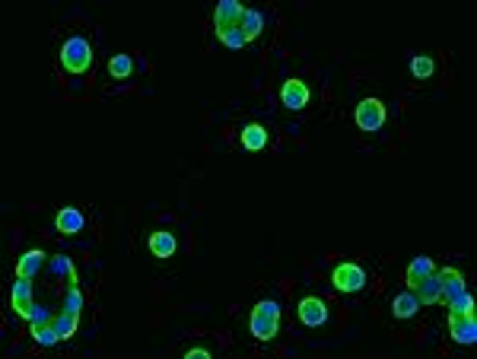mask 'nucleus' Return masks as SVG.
<instances>
[{
    "label": "nucleus",
    "instance_id": "obj_1",
    "mask_svg": "<svg viewBox=\"0 0 477 359\" xmlns=\"http://www.w3.org/2000/svg\"><path fill=\"white\" fill-rule=\"evenodd\" d=\"M248 328L258 341H274L280 328V305L274 299H261L252 309V318H248Z\"/></svg>",
    "mask_w": 477,
    "mask_h": 359
},
{
    "label": "nucleus",
    "instance_id": "obj_2",
    "mask_svg": "<svg viewBox=\"0 0 477 359\" xmlns=\"http://www.w3.org/2000/svg\"><path fill=\"white\" fill-rule=\"evenodd\" d=\"M61 67L67 74H86L93 67V45L83 35H70L67 42L61 45Z\"/></svg>",
    "mask_w": 477,
    "mask_h": 359
},
{
    "label": "nucleus",
    "instance_id": "obj_3",
    "mask_svg": "<svg viewBox=\"0 0 477 359\" xmlns=\"http://www.w3.org/2000/svg\"><path fill=\"white\" fill-rule=\"evenodd\" d=\"M449 334L455 343H477V318L474 312H449Z\"/></svg>",
    "mask_w": 477,
    "mask_h": 359
},
{
    "label": "nucleus",
    "instance_id": "obj_4",
    "mask_svg": "<svg viewBox=\"0 0 477 359\" xmlns=\"http://www.w3.org/2000/svg\"><path fill=\"white\" fill-rule=\"evenodd\" d=\"M331 283L337 286L341 292H357L366 286V270L359 264H337L335 270H331Z\"/></svg>",
    "mask_w": 477,
    "mask_h": 359
},
{
    "label": "nucleus",
    "instance_id": "obj_5",
    "mask_svg": "<svg viewBox=\"0 0 477 359\" xmlns=\"http://www.w3.org/2000/svg\"><path fill=\"white\" fill-rule=\"evenodd\" d=\"M242 16H245V6L239 0H220L213 10V25H217V32L242 29Z\"/></svg>",
    "mask_w": 477,
    "mask_h": 359
},
{
    "label": "nucleus",
    "instance_id": "obj_6",
    "mask_svg": "<svg viewBox=\"0 0 477 359\" xmlns=\"http://www.w3.org/2000/svg\"><path fill=\"white\" fill-rule=\"evenodd\" d=\"M385 124V106L378 99H363L357 106V127L366 130V134H372V130H378Z\"/></svg>",
    "mask_w": 477,
    "mask_h": 359
},
{
    "label": "nucleus",
    "instance_id": "obj_7",
    "mask_svg": "<svg viewBox=\"0 0 477 359\" xmlns=\"http://www.w3.org/2000/svg\"><path fill=\"white\" fill-rule=\"evenodd\" d=\"M299 318H303V324H309V328H322V324L328 321V302L318 296H305L303 302H299Z\"/></svg>",
    "mask_w": 477,
    "mask_h": 359
},
{
    "label": "nucleus",
    "instance_id": "obj_8",
    "mask_svg": "<svg viewBox=\"0 0 477 359\" xmlns=\"http://www.w3.org/2000/svg\"><path fill=\"white\" fill-rule=\"evenodd\" d=\"M10 302H13V309H16V315L32 318V309H35V302H32V283H29L26 277H16V283H13V292H10Z\"/></svg>",
    "mask_w": 477,
    "mask_h": 359
},
{
    "label": "nucleus",
    "instance_id": "obj_9",
    "mask_svg": "<svg viewBox=\"0 0 477 359\" xmlns=\"http://www.w3.org/2000/svg\"><path fill=\"white\" fill-rule=\"evenodd\" d=\"M83 226H86V217H83L77 207H61L55 217V229L61 232V236H77V232H83Z\"/></svg>",
    "mask_w": 477,
    "mask_h": 359
},
{
    "label": "nucleus",
    "instance_id": "obj_10",
    "mask_svg": "<svg viewBox=\"0 0 477 359\" xmlns=\"http://www.w3.org/2000/svg\"><path fill=\"white\" fill-rule=\"evenodd\" d=\"M280 99H284L286 108H293V112H299V108L309 106V86H305L303 80H286L284 89H280Z\"/></svg>",
    "mask_w": 477,
    "mask_h": 359
},
{
    "label": "nucleus",
    "instance_id": "obj_11",
    "mask_svg": "<svg viewBox=\"0 0 477 359\" xmlns=\"http://www.w3.org/2000/svg\"><path fill=\"white\" fill-rule=\"evenodd\" d=\"M436 277H439V286H442V302H449V299H455L461 290H468L461 270H455V267H442V270H436Z\"/></svg>",
    "mask_w": 477,
    "mask_h": 359
},
{
    "label": "nucleus",
    "instance_id": "obj_12",
    "mask_svg": "<svg viewBox=\"0 0 477 359\" xmlns=\"http://www.w3.org/2000/svg\"><path fill=\"white\" fill-rule=\"evenodd\" d=\"M433 270H436L433 261H430L427 254H417V258L408 264V286H410V290H417V286H420V280H427Z\"/></svg>",
    "mask_w": 477,
    "mask_h": 359
},
{
    "label": "nucleus",
    "instance_id": "obj_13",
    "mask_svg": "<svg viewBox=\"0 0 477 359\" xmlns=\"http://www.w3.org/2000/svg\"><path fill=\"white\" fill-rule=\"evenodd\" d=\"M417 299H420V305H436L442 302V286H439V277H436V270L430 273L427 280H420V286H417Z\"/></svg>",
    "mask_w": 477,
    "mask_h": 359
},
{
    "label": "nucleus",
    "instance_id": "obj_14",
    "mask_svg": "<svg viewBox=\"0 0 477 359\" xmlns=\"http://www.w3.org/2000/svg\"><path fill=\"white\" fill-rule=\"evenodd\" d=\"M242 147L252 149V153L264 149V147H267V130H264V124H258V121L245 124V127H242Z\"/></svg>",
    "mask_w": 477,
    "mask_h": 359
},
{
    "label": "nucleus",
    "instance_id": "obj_15",
    "mask_svg": "<svg viewBox=\"0 0 477 359\" xmlns=\"http://www.w3.org/2000/svg\"><path fill=\"white\" fill-rule=\"evenodd\" d=\"M42 264H45V251H38V248H32V251H26L23 258H19V264H16V277H26V280H32L38 270H42Z\"/></svg>",
    "mask_w": 477,
    "mask_h": 359
},
{
    "label": "nucleus",
    "instance_id": "obj_16",
    "mask_svg": "<svg viewBox=\"0 0 477 359\" xmlns=\"http://www.w3.org/2000/svg\"><path fill=\"white\" fill-rule=\"evenodd\" d=\"M417 309H420V299H417V292H398L395 302H391V312H395V318H414Z\"/></svg>",
    "mask_w": 477,
    "mask_h": 359
},
{
    "label": "nucleus",
    "instance_id": "obj_17",
    "mask_svg": "<svg viewBox=\"0 0 477 359\" xmlns=\"http://www.w3.org/2000/svg\"><path fill=\"white\" fill-rule=\"evenodd\" d=\"M175 248H179V241H175L172 232H153V236H150V251H153V258H172Z\"/></svg>",
    "mask_w": 477,
    "mask_h": 359
},
{
    "label": "nucleus",
    "instance_id": "obj_18",
    "mask_svg": "<svg viewBox=\"0 0 477 359\" xmlns=\"http://www.w3.org/2000/svg\"><path fill=\"white\" fill-rule=\"evenodd\" d=\"M55 331L61 334V341H67V337H74L77 334V321H80V315H74V312H67V309H61L55 318Z\"/></svg>",
    "mask_w": 477,
    "mask_h": 359
},
{
    "label": "nucleus",
    "instance_id": "obj_19",
    "mask_svg": "<svg viewBox=\"0 0 477 359\" xmlns=\"http://www.w3.org/2000/svg\"><path fill=\"white\" fill-rule=\"evenodd\" d=\"M261 29H264V16L258 10H245V16H242V35H245V42L258 38Z\"/></svg>",
    "mask_w": 477,
    "mask_h": 359
},
{
    "label": "nucleus",
    "instance_id": "obj_20",
    "mask_svg": "<svg viewBox=\"0 0 477 359\" xmlns=\"http://www.w3.org/2000/svg\"><path fill=\"white\" fill-rule=\"evenodd\" d=\"M32 341L35 343H42V347H55L57 341H61V334L55 331V321H48V324H32Z\"/></svg>",
    "mask_w": 477,
    "mask_h": 359
},
{
    "label": "nucleus",
    "instance_id": "obj_21",
    "mask_svg": "<svg viewBox=\"0 0 477 359\" xmlns=\"http://www.w3.org/2000/svg\"><path fill=\"white\" fill-rule=\"evenodd\" d=\"M130 70H134L130 55H115L112 61H108V74H112V80H128Z\"/></svg>",
    "mask_w": 477,
    "mask_h": 359
},
{
    "label": "nucleus",
    "instance_id": "obj_22",
    "mask_svg": "<svg viewBox=\"0 0 477 359\" xmlns=\"http://www.w3.org/2000/svg\"><path fill=\"white\" fill-rule=\"evenodd\" d=\"M436 70V61L430 55H417L414 61H410V74L417 76V80H427V76H433Z\"/></svg>",
    "mask_w": 477,
    "mask_h": 359
},
{
    "label": "nucleus",
    "instance_id": "obj_23",
    "mask_svg": "<svg viewBox=\"0 0 477 359\" xmlns=\"http://www.w3.org/2000/svg\"><path fill=\"white\" fill-rule=\"evenodd\" d=\"M51 273H57V277H67L70 283H77V270H74V264H70V258H64V254L51 258Z\"/></svg>",
    "mask_w": 477,
    "mask_h": 359
},
{
    "label": "nucleus",
    "instance_id": "obj_24",
    "mask_svg": "<svg viewBox=\"0 0 477 359\" xmlns=\"http://www.w3.org/2000/svg\"><path fill=\"white\" fill-rule=\"evenodd\" d=\"M446 305H449L452 312H474V296H471L468 290H461L459 296H455V299H449Z\"/></svg>",
    "mask_w": 477,
    "mask_h": 359
},
{
    "label": "nucleus",
    "instance_id": "obj_25",
    "mask_svg": "<svg viewBox=\"0 0 477 359\" xmlns=\"http://www.w3.org/2000/svg\"><path fill=\"white\" fill-rule=\"evenodd\" d=\"M64 309L74 312V315H80V309H83V292L77 290V283H70L67 296H64Z\"/></svg>",
    "mask_w": 477,
    "mask_h": 359
},
{
    "label": "nucleus",
    "instance_id": "obj_26",
    "mask_svg": "<svg viewBox=\"0 0 477 359\" xmlns=\"http://www.w3.org/2000/svg\"><path fill=\"white\" fill-rule=\"evenodd\" d=\"M220 35V42L226 45V48H242V45H248L245 42V35H242V29H230V32H217Z\"/></svg>",
    "mask_w": 477,
    "mask_h": 359
},
{
    "label": "nucleus",
    "instance_id": "obj_27",
    "mask_svg": "<svg viewBox=\"0 0 477 359\" xmlns=\"http://www.w3.org/2000/svg\"><path fill=\"white\" fill-rule=\"evenodd\" d=\"M51 318H55V315H51L45 305H35V309H32V318H29V321H32V324H48Z\"/></svg>",
    "mask_w": 477,
    "mask_h": 359
},
{
    "label": "nucleus",
    "instance_id": "obj_28",
    "mask_svg": "<svg viewBox=\"0 0 477 359\" xmlns=\"http://www.w3.org/2000/svg\"><path fill=\"white\" fill-rule=\"evenodd\" d=\"M185 359H211V350H204V347H191V350H185Z\"/></svg>",
    "mask_w": 477,
    "mask_h": 359
}]
</instances>
